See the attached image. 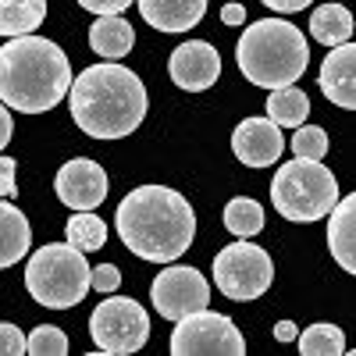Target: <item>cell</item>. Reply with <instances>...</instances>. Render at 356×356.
Segmentation results:
<instances>
[{"instance_id": "f546056e", "label": "cell", "mask_w": 356, "mask_h": 356, "mask_svg": "<svg viewBox=\"0 0 356 356\" xmlns=\"http://www.w3.org/2000/svg\"><path fill=\"white\" fill-rule=\"evenodd\" d=\"M15 168H18V161H11V157H0V200H8V196H15V193H18Z\"/></svg>"}, {"instance_id": "ba28073f", "label": "cell", "mask_w": 356, "mask_h": 356, "mask_svg": "<svg viewBox=\"0 0 356 356\" xmlns=\"http://www.w3.org/2000/svg\"><path fill=\"white\" fill-rule=\"evenodd\" d=\"M89 335H93L100 353L129 356L150 339V317L129 296H107L89 317Z\"/></svg>"}, {"instance_id": "5bb4252c", "label": "cell", "mask_w": 356, "mask_h": 356, "mask_svg": "<svg viewBox=\"0 0 356 356\" xmlns=\"http://www.w3.org/2000/svg\"><path fill=\"white\" fill-rule=\"evenodd\" d=\"M321 93L335 107L353 111L356 107V47L346 40L328 50L321 65Z\"/></svg>"}, {"instance_id": "9c48e42d", "label": "cell", "mask_w": 356, "mask_h": 356, "mask_svg": "<svg viewBox=\"0 0 356 356\" xmlns=\"http://www.w3.org/2000/svg\"><path fill=\"white\" fill-rule=\"evenodd\" d=\"M171 353L175 356H243L246 342L232 317L203 307L196 314H186L175 321Z\"/></svg>"}, {"instance_id": "ffe728a7", "label": "cell", "mask_w": 356, "mask_h": 356, "mask_svg": "<svg viewBox=\"0 0 356 356\" xmlns=\"http://www.w3.org/2000/svg\"><path fill=\"white\" fill-rule=\"evenodd\" d=\"M47 18V0H0V36H29Z\"/></svg>"}, {"instance_id": "f1b7e54d", "label": "cell", "mask_w": 356, "mask_h": 356, "mask_svg": "<svg viewBox=\"0 0 356 356\" xmlns=\"http://www.w3.org/2000/svg\"><path fill=\"white\" fill-rule=\"evenodd\" d=\"M132 4H136V0H79V8L93 11V15H122Z\"/></svg>"}, {"instance_id": "52a82bcc", "label": "cell", "mask_w": 356, "mask_h": 356, "mask_svg": "<svg viewBox=\"0 0 356 356\" xmlns=\"http://www.w3.org/2000/svg\"><path fill=\"white\" fill-rule=\"evenodd\" d=\"M271 282H275V264L267 250L253 243H232L214 257V285L235 303L260 300L271 289Z\"/></svg>"}, {"instance_id": "277c9868", "label": "cell", "mask_w": 356, "mask_h": 356, "mask_svg": "<svg viewBox=\"0 0 356 356\" xmlns=\"http://www.w3.org/2000/svg\"><path fill=\"white\" fill-rule=\"evenodd\" d=\"M235 61L253 86L278 89L303 79V72L310 68V47L292 22L260 18L250 22L239 43H235Z\"/></svg>"}, {"instance_id": "2e32d148", "label": "cell", "mask_w": 356, "mask_h": 356, "mask_svg": "<svg viewBox=\"0 0 356 356\" xmlns=\"http://www.w3.org/2000/svg\"><path fill=\"white\" fill-rule=\"evenodd\" d=\"M328 250L342 271H356V196H342L328 214Z\"/></svg>"}, {"instance_id": "6da1fadb", "label": "cell", "mask_w": 356, "mask_h": 356, "mask_svg": "<svg viewBox=\"0 0 356 356\" xmlns=\"http://www.w3.org/2000/svg\"><path fill=\"white\" fill-rule=\"evenodd\" d=\"M114 225L125 250H132L139 260H150V264L178 260L193 246V235H196L193 203L168 186L132 189L118 203Z\"/></svg>"}, {"instance_id": "d6986e66", "label": "cell", "mask_w": 356, "mask_h": 356, "mask_svg": "<svg viewBox=\"0 0 356 356\" xmlns=\"http://www.w3.org/2000/svg\"><path fill=\"white\" fill-rule=\"evenodd\" d=\"M264 107H267V118H271L278 129H296V125L307 122V114H310V97L292 82V86L271 89V97H267Z\"/></svg>"}, {"instance_id": "d6a6232c", "label": "cell", "mask_w": 356, "mask_h": 356, "mask_svg": "<svg viewBox=\"0 0 356 356\" xmlns=\"http://www.w3.org/2000/svg\"><path fill=\"white\" fill-rule=\"evenodd\" d=\"M11 132H15V125H11V111L0 104V150L11 143Z\"/></svg>"}, {"instance_id": "d4e9b609", "label": "cell", "mask_w": 356, "mask_h": 356, "mask_svg": "<svg viewBox=\"0 0 356 356\" xmlns=\"http://www.w3.org/2000/svg\"><path fill=\"white\" fill-rule=\"evenodd\" d=\"M25 353L33 356H65L68 353V335L54 324H40L36 332L25 335Z\"/></svg>"}, {"instance_id": "7c38bea8", "label": "cell", "mask_w": 356, "mask_h": 356, "mask_svg": "<svg viewBox=\"0 0 356 356\" xmlns=\"http://www.w3.org/2000/svg\"><path fill=\"white\" fill-rule=\"evenodd\" d=\"M168 75L186 93H203V89H211L221 79V54L207 40H189L171 50Z\"/></svg>"}, {"instance_id": "83f0119b", "label": "cell", "mask_w": 356, "mask_h": 356, "mask_svg": "<svg viewBox=\"0 0 356 356\" xmlns=\"http://www.w3.org/2000/svg\"><path fill=\"white\" fill-rule=\"evenodd\" d=\"M25 353V335L15 324H0V356H22Z\"/></svg>"}, {"instance_id": "836d02e7", "label": "cell", "mask_w": 356, "mask_h": 356, "mask_svg": "<svg viewBox=\"0 0 356 356\" xmlns=\"http://www.w3.org/2000/svg\"><path fill=\"white\" fill-rule=\"evenodd\" d=\"M296 335H300V328H296L292 321H278V324H275V339H278V342H292Z\"/></svg>"}, {"instance_id": "9a60e30c", "label": "cell", "mask_w": 356, "mask_h": 356, "mask_svg": "<svg viewBox=\"0 0 356 356\" xmlns=\"http://www.w3.org/2000/svg\"><path fill=\"white\" fill-rule=\"evenodd\" d=\"M143 22H150L161 33H189L203 22L207 0H136Z\"/></svg>"}, {"instance_id": "4316f807", "label": "cell", "mask_w": 356, "mask_h": 356, "mask_svg": "<svg viewBox=\"0 0 356 356\" xmlns=\"http://www.w3.org/2000/svg\"><path fill=\"white\" fill-rule=\"evenodd\" d=\"M118 285H122V271H118L114 264H100V267H93L89 271V289H97V292H114Z\"/></svg>"}, {"instance_id": "4fadbf2b", "label": "cell", "mask_w": 356, "mask_h": 356, "mask_svg": "<svg viewBox=\"0 0 356 356\" xmlns=\"http://www.w3.org/2000/svg\"><path fill=\"white\" fill-rule=\"evenodd\" d=\"M232 154L246 168H271L285 154V136L271 118H246L232 132Z\"/></svg>"}, {"instance_id": "cb8c5ba5", "label": "cell", "mask_w": 356, "mask_h": 356, "mask_svg": "<svg viewBox=\"0 0 356 356\" xmlns=\"http://www.w3.org/2000/svg\"><path fill=\"white\" fill-rule=\"evenodd\" d=\"M225 228L232 235H239V239H250L264 228V207L250 196H239V200H228L225 207Z\"/></svg>"}, {"instance_id": "8fae6325", "label": "cell", "mask_w": 356, "mask_h": 356, "mask_svg": "<svg viewBox=\"0 0 356 356\" xmlns=\"http://www.w3.org/2000/svg\"><path fill=\"white\" fill-rule=\"evenodd\" d=\"M107 189H111L107 171L89 157L68 161L54 178L57 200H61L65 207H72V211H97V207L107 200Z\"/></svg>"}, {"instance_id": "7402d4cb", "label": "cell", "mask_w": 356, "mask_h": 356, "mask_svg": "<svg viewBox=\"0 0 356 356\" xmlns=\"http://www.w3.org/2000/svg\"><path fill=\"white\" fill-rule=\"evenodd\" d=\"M65 235H68V246H75L79 253H93L104 250L107 243V221L97 218L93 211H75L65 225Z\"/></svg>"}, {"instance_id": "484cf974", "label": "cell", "mask_w": 356, "mask_h": 356, "mask_svg": "<svg viewBox=\"0 0 356 356\" xmlns=\"http://www.w3.org/2000/svg\"><path fill=\"white\" fill-rule=\"evenodd\" d=\"M292 150H296V157L321 161L324 154H328V132H324L321 125H296Z\"/></svg>"}, {"instance_id": "44dd1931", "label": "cell", "mask_w": 356, "mask_h": 356, "mask_svg": "<svg viewBox=\"0 0 356 356\" xmlns=\"http://www.w3.org/2000/svg\"><path fill=\"white\" fill-rule=\"evenodd\" d=\"M310 36L324 47H339L353 36V15L342 8V0H332L310 15Z\"/></svg>"}, {"instance_id": "1f68e13d", "label": "cell", "mask_w": 356, "mask_h": 356, "mask_svg": "<svg viewBox=\"0 0 356 356\" xmlns=\"http://www.w3.org/2000/svg\"><path fill=\"white\" fill-rule=\"evenodd\" d=\"M221 22L225 25H243L246 22V8L243 4H225L221 8Z\"/></svg>"}, {"instance_id": "7a4b0ae2", "label": "cell", "mask_w": 356, "mask_h": 356, "mask_svg": "<svg viewBox=\"0 0 356 356\" xmlns=\"http://www.w3.org/2000/svg\"><path fill=\"white\" fill-rule=\"evenodd\" d=\"M72 122L93 139H125L146 118V86L143 79L118 65L104 61L79 72L68 86Z\"/></svg>"}, {"instance_id": "e0dca14e", "label": "cell", "mask_w": 356, "mask_h": 356, "mask_svg": "<svg viewBox=\"0 0 356 356\" xmlns=\"http://www.w3.org/2000/svg\"><path fill=\"white\" fill-rule=\"evenodd\" d=\"M89 47H93V54H100L104 61H122V57L132 54V47H136V29L122 15H100L89 25Z\"/></svg>"}, {"instance_id": "ac0fdd59", "label": "cell", "mask_w": 356, "mask_h": 356, "mask_svg": "<svg viewBox=\"0 0 356 356\" xmlns=\"http://www.w3.org/2000/svg\"><path fill=\"white\" fill-rule=\"evenodd\" d=\"M29 246H33V228H29V218L18 211L15 203L0 200V271L4 267H15Z\"/></svg>"}, {"instance_id": "603a6c76", "label": "cell", "mask_w": 356, "mask_h": 356, "mask_svg": "<svg viewBox=\"0 0 356 356\" xmlns=\"http://www.w3.org/2000/svg\"><path fill=\"white\" fill-rule=\"evenodd\" d=\"M296 342H300L303 356H339V353H346V335H342L339 324H310V328H303L296 335Z\"/></svg>"}, {"instance_id": "30bf717a", "label": "cell", "mask_w": 356, "mask_h": 356, "mask_svg": "<svg viewBox=\"0 0 356 356\" xmlns=\"http://www.w3.org/2000/svg\"><path fill=\"white\" fill-rule=\"evenodd\" d=\"M150 300H154V307L164 321H178V317L196 314L211 303V285H207V278L196 267H182V264L171 260V267H164L154 278Z\"/></svg>"}, {"instance_id": "4dcf8cb0", "label": "cell", "mask_w": 356, "mask_h": 356, "mask_svg": "<svg viewBox=\"0 0 356 356\" xmlns=\"http://www.w3.org/2000/svg\"><path fill=\"white\" fill-rule=\"evenodd\" d=\"M271 11H278V15H296V11H303V8H310L314 0H264Z\"/></svg>"}, {"instance_id": "8992f818", "label": "cell", "mask_w": 356, "mask_h": 356, "mask_svg": "<svg viewBox=\"0 0 356 356\" xmlns=\"http://www.w3.org/2000/svg\"><path fill=\"white\" fill-rule=\"evenodd\" d=\"M89 271L93 267L86 264V253L68 243H47L29 257L25 289L47 310H72L89 292Z\"/></svg>"}, {"instance_id": "5b68a950", "label": "cell", "mask_w": 356, "mask_h": 356, "mask_svg": "<svg viewBox=\"0 0 356 356\" xmlns=\"http://www.w3.org/2000/svg\"><path fill=\"white\" fill-rule=\"evenodd\" d=\"M271 203L285 221L314 225L339 203L335 171L328 164L307 161V157L278 164V175L271 178Z\"/></svg>"}, {"instance_id": "3957f363", "label": "cell", "mask_w": 356, "mask_h": 356, "mask_svg": "<svg viewBox=\"0 0 356 356\" xmlns=\"http://www.w3.org/2000/svg\"><path fill=\"white\" fill-rule=\"evenodd\" d=\"M72 65L54 40L36 33L11 36L0 47V104L22 114L54 111L68 97Z\"/></svg>"}]
</instances>
